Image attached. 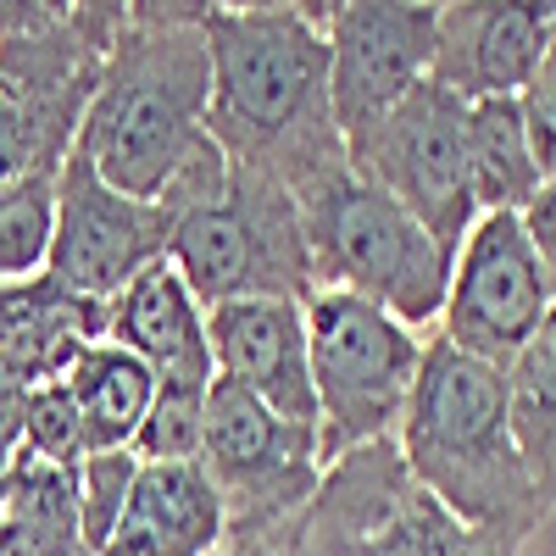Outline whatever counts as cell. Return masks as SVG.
Listing matches in <instances>:
<instances>
[{
    "instance_id": "28",
    "label": "cell",
    "mask_w": 556,
    "mask_h": 556,
    "mask_svg": "<svg viewBox=\"0 0 556 556\" xmlns=\"http://www.w3.org/2000/svg\"><path fill=\"white\" fill-rule=\"evenodd\" d=\"M73 17H78L73 0H0V45L45 34V28H62Z\"/></svg>"
},
{
    "instance_id": "27",
    "label": "cell",
    "mask_w": 556,
    "mask_h": 556,
    "mask_svg": "<svg viewBox=\"0 0 556 556\" xmlns=\"http://www.w3.org/2000/svg\"><path fill=\"white\" fill-rule=\"evenodd\" d=\"M518 223H523V235H529V245L540 256V273H545V285L556 295V178H545L540 190L529 195V206L518 212Z\"/></svg>"
},
{
    "instance_id": "21",
    "label": "cell",
    "mask_w": 556,
    "mask_h": 556,
    "mask_svg": "<svg viewBox=\"0 0 556 556\" xmlns=\"http://www.w3.org/2000/svg\"><path fill=\"white\" fill-rule=\"evenodd\" d=\"M56 240V173H28L0 184V285L34 278Z\"/></svg>"
},
{
    "instance_id": "4",
    "label": "cell",
    "mask_w": 556,
    "mask_h": 556,
    "mask_svg": "<svg viewBox=\"0 0 556 556\" xmlns=\"http://www.w3.org/2000/svg\"><path fill=\"white\" fill-rule=\"evenodd\" d=\"M295 206L312 240L317 290H351L395 312L417 334L440 323L456 256L395 195L340 167L306 195H295Z\"/></svg>"
},
{
    "instance_id": "33",
    "label": "cell",
    "mask_w": 556,
    "mask_h": 556,
    "mask_svg": "<svg viewBox=\"0 0 556 556\" xmlns=\"http://www.w3.org/2000/svg\"><path fill=\"white\" fill-rule=\"evenodd\" d=\"M545 7H551V12H556V0H545Z\"/></svg>"
},
{
    "instance_id": "17",
    "label": "cell",
    "mask_w": 556,
    "mask_h": 556,
    "mask_svg": "<svg viewBox=\"0 0 556 556\" xmlns=\"http://www.w3.org/2000/svg\"><path fill=\"white\" fill-rule=\"evenodd\" d=\"M67 390L78 401L89 451H134V434L156 401V374L134 351L96 340L67 367Z\"/></svg>"
},
{
    "instance_id": "3",
    "label": "cell",
    "mask_w": 556,
    "mask_h": 556,
    "mask_svg": "<svg viewBox=\"0 0 556 556\" xmlns=\"http://www.w3.org/2000/svg\"><path fill=\"white\" fill-rule=\"evenodd\" d=\"M206 101H212L206 28L123 23L73 151H84V162L112 190L134 201H162L173 173L206 134Z\"/></svg>"
},
{
    "instance_id": "15",
    "label": "cell",
    "mask_w": 556,
    "mask_h": 556,
    "mask_svg": "<svg viewBox=\"0 0 556 556\" xmlns=\"http://www.w3.org/2000/svg\"><path fill=\"white\" fill-rule=\"evenodd\" d=\"M223 540L228 506L201 462H139L134 501L101 556H217Z\"/></svg>"
},
{
    "instance_id": "8",
    "label": "cell",
    "mask_w": 556,
    "mask_h": 556,
    "mask_svg": "<svg viewBox=\"0 0 556 556\" xmlns=\"http://www.w3.org/2000/svg\"><path fill=\"white\" fill-rule=\"evenodd\" d=\"M201 468L223 490L228 534L285 523L323 490V473H329L317 429L278 417L262 395H251L245 384L223 379V374L206 390Z\"/></svg>"
},
{
    "instance_id": "9",
    "label": "cell",
    "mask_w": 556,
    "mask_h": 556,
    "mask_svg": "<svg viewBox=\"0 0 556 556\" xmlns=\"http://www.w3.org/2000/svg\"><path fill=\"white\" fill-rule=\"evenodd\" d=\"M551 306L556 295L545 285L518 212H484L451 262L440 340H451L456 351H468L479 362L513 367L518 351L540 334Z\"/></svg>"
},
{
    "instance_id": "11",
    "label": "cell",
    "mask_w": 556,
    "mask_h": 556,
    "mask_svg": "<svg viewBox=\"0 0 556 556\" xmlns=\"http://www.w3.org/2000/svg\"><path fill=\"white\" fill-rule=\"evenodd\" d=\"M434 12L429 0H345L323 23L340 134L384 117L434 73Z\"/></svg>"
},
{
    "instance_id": "1",
    "label": "cell",
    "mask_w": 556,
    "mask_h": 556,
    "mask_svg": "<svg viewBox=\"0 0 556 556\" xmlns=\"http://www.w3.org/2000/svg\"><path fill=\"white\" fill-rule=\"evenodd\" d=\"M206 134L290 195L351 167L329 96V39L301 12H212Z\"/></svg>"
},
{
    "instance_id": "10",
    "label": "cell",
    "mask_w": 556,
    "mask_h": 556,
    "mask_svg": "<svg viewBox=\"0 0 556 556\" xmlns=\"http://www.w3.org/2000/svg\"><path fill=\"white\" fill-rule=\"evenodd\" d=\"M173 217L156 201H134L84 162V151H67L56 173V240L45 273L62 278L67 290L89 301H117L146 267L167 262Z\"/></svg>"
},
{
    "instance_id": "31",
    "label": "cell",
    "mask_w": 556,
    "mask_h": 556,
    "mask_svg": "<svg viewBox=\"0 0 556 556\" xmlns=\"http://www.w3.org/2000/svg\"><path fill=\"white\" fill-rule=\"evenodd\" d=\"M340 7H345V0H295V12H301L306 23H317V28L329 23V17H334Z\"/></svg>"
},
{
    "instance_id": "32",
    "label": "cell",
    "mask_w": 556,
    "mask_h": 556,
    "mask_svg": "<svg viewBox=\"0 0 556 556\" xmlns=\"http://www.w3.org/2000/svg\"><path fill=\"white\" fill-rule=\"evenodd\" d=\"M429 7H445V0H429Z\"/></svg>"
},
{
    "instance_id": "30",
    "label": "cell",
    "mask_w": 556,
    "mask_h": 556,
    "mask_svg": "<svg viewBox=\"0 0 556 556\" xmlns=\"http://www.w3.org/2000/svg\"><path fill=\"white\" fill-rule=\"evenodd\" d=\"M217 12H295V0H217Z\"/></svg>"
},
{
    "instance_id": "19",
    "label": "cell",
    "mask_w": 556,
    "mask_h": 556,
    "mask_svg": "<svg viewBox=\"0 0 556 556\" xmlns=\"http://www.w3.org/2000/svg\"><path fill=\"white\" fill-rule=\"evenodd\" d=\"M468 178H473L479 217L484 212H523L529 195L545 184L518 96L468 106Z\"/></svg>"
},
{
    "instance_id": "7",
    "label": "cell",
    "mask_w": 556,
    "mask_h": 556,
    "mask_svg": "<svg viewBox=\"0 0 556 556\" xmlns=\"http://www.w3.org/2000/svg\"><path fill=\"white\" fill-rule=\"evenodd\" d=\"M345 162L356 178L395 195L451 256L479 223L468 178V101L434 78H424L384 117L345 134Z\"/></svg>"
},
{
    "instance_id": "29",
    "label": "cell",
    "mask_w": 556,
    "mask_h": 556,
    "mask_svg": "<svg viewBox=\"0 0 556 556\" xmlns=\"http://www.w3.org/2000/svg\"><path fill=\"white\" fill-rule=\"evenodd\" d=\"M78 7V17L89 23V28H101L106 39H117V28H123V0H73Z\"/></svg>"
},
{
    "instance_id": "18",
    "label": "cell",
    "mask_w": 556,
    "mask_h": 556,
    "mask_svg": "<svg viewBox=\"0 0 556 556\" xmlns=\"http://www.w3.org/2000/svg\"><path fill=\"white\" fill-rule=\"evenodd\" d=\"M78 468L23 456L0 490V556H84Z\"/></svg>"
},
{
    "instance_id": "2",
    "label": "cell",
    "mask_w": 556,
    "mask_h": 556,
    "mask_svg": "<svg viewBox=\"0 0 556 556\" xmlns=\"http://www.w3.org/2000/svg\"><path fill=\"white\" fill-rule=\"evenodd\" d=\"M395 451L417 490L501 551L518 556L523 540L545 523L540 490L513 434L506 367L456 351L440 334L424 345Z\"/></svg>"
},
{
    "instance_id": "16",
    "label": "cell",
    "mask_w": 556,
    "mask_h": 556,
    "mask_svg": "<svg viewBox=\"0 0 556 556\" xmlns=\"http://www.w3.org/2000/svg\"><path fill=\"white\" fill-rule=\"evenodd\" d=\"M96 340H106V301L67 290L51 273L0 285V356L28 384L67 379V367Z\"/></svg>"
},
{
    "instance_id": "25",
    "label": "cell",
    "mask_w": 556,
    "mask_h": 556,
    "mask_svg": "<svg viewBox=\"0 0 556 556\" xmlns=\"http://www.w3.org/2000/svg\"><path fill=\"white\" fill-rule=\"evenodd\" d=\"M67 156H56L51 146L39 139V128L28 123V112L0 89V184L28 178V173H62Z\"/></svg>"
},
{
    "instance_id": "26",
    "label": "cell",
    "mask_w": 556,
    "mask_h": 556,
    "mask_svg": "<svg viewBox=\"0 0 556 556\" xmlns=\"http://www.w3.org/2000/svg\"><path fill=\"white\" fill-rule=\"evenodd\" d=\"M518 101H523V117H529V139H534L540 173L556 178V28H551V45H545L540 73L529 78V89H523Z\"/></svg>"
},
{
    "instance_id": "5",
    "label": "cell",
    "mask_w": 556,
    "mask_h": 556,
    "mask_svg": "<svg viewBox=\"0 0 556 556\" xmlns=\"http://www.w3.org/2000/svg\"><path fill=\"white\" fill-rule=\"evenodd\" d=\"M167 262L206 312L256 295L306 306L317 295V262L295 195L245 162H228L223 195L173 212Z\"/></svg>"
},
{
    "instance_id": "13",
    "label": "cell",
    "mask_w": 556,
    "mask_h": 556,
    "mask_svg": "<svg viewBox=\"0 0 556 556\" xmlns=\"http://www.w3.org/2000/svg\"><path fill=\"white\" fill-rule=\"evenodd\" d=\"M212 362L223 379L262 395L278 417L317 429V390L306 356V306L301 301H223L206 312Z\"/></svg>"
},
{
    "instance_id": "12",
    "label": "cell",
    "mask_w": 556,
    "mask_h": 556,
    "mask_svg": "<svg viewBox=\"0 0 556 556\" xmlns=\"http://www.w3.org/2000/svg\"><path fill=\"white\" fill-rule=\"evenodd\" d=\"M556 12L545 0H445L434 12V84L462 101L523 96L545 62Z\"/></svg>"
},
{
    "instance_id": "6",
    "label": "cell",
    "mask_w": 556,
    "mask_h": 556,
    "mask_svg": "<svg viewBox=\"0 0 556 556\" xmlns=\"http://www.w3.org/2000/svg\"><path fill=\"white\" fill-rule=\"evenodd\" d=\"M424 334L351 290H317L306 301V356L317 390V445L323 468L345 462L362 445L395 440L417 367Z\"/></svg>"
},
{
    "instance_id": "24",
    "label": "cell",
    "mask_w": 556,
    "mask_h": 556,
    "mask_svg": "<svg viewBox=\"0 0 556 556\" xmlns=\"http://www.w3.org/2000/svg\"><path fill=\"white\" fill-rule=\"evenodd\" d=\"M23 456L51 462V468H78V462L89 456L84 417H78V401H73L67 379L34 384L28 412H23Z\"/></svg>"
},
{
    "instance_id": "14",
    "label": "cell",
    "mask_w": 556,
    "mask_h": 556,
    "mask_svg": "<svg viewBox=\"0 0 556 556\" xmlns=\"http://www.w3.org/2000/svg\"><path fill=\"white\" fill-rule=\"evenodd\" d=\"M106 340L134 351L156 374V384H212V334L206 306L178 278L173 262H156L106 306Z\"/></svg>"
},
{
    "instance_id": "20",
    "label": "cell",
    "mask_w": 556,
    "mask_h": 556,
    "mask_svg": "<svg viewBox=\"0 0 556 556\" xmlns=\"http://www.w3.org/2000/svg\"><path fill=\"white\" fill-rule=\"evenodd\" d=\"M506 384H513V434L551 518L556 513V306L545 312L540 334L518 351V362L506 367Z\"/></svg>"
},
{
    "instance_id": "22",
    "label": "cell",
    "mask_w": 556,
    "mask_h": 556,
    "mask_svg": "<svg viewBox=\"0 0 556 556\" xmlns=\"http://www.w3.org/2000/svg\"><path fill=\"white\" fill-rule=\"evenodd\" d=\"M78 529H84V556H101L106 540L117 534L128 501H134V479H139V456L134 451H89L78 462Z\"/></svg>"
},
{
    "instance_id": "23",
    "label": "cell",
    "mask_w": 556,
    "mask_h": 556,
    "mask_svg": "<svg viewBox=\"0 0 556 556\" xmlns=\"http://www.w3.org/2000/svg\"><path fill=\"white\" fill-rule=\"evenodd\" d=\"M206 390L212 384H156V401L134 434V456L139 462H201Z\"/></svg>"
}]
</instances>
